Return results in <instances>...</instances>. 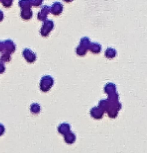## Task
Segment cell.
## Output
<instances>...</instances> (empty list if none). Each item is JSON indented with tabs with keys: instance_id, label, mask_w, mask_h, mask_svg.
<instances>
[{
	"instance_id": "6da1fadb",
	"label": "cell",
	"mask_w": 147,
	"mask_h": 153,
	"mask_svg": "<svg viewBox=\"0 0 147 153\" xmlns=\"http://www.w3.org/2000/svg\"><path fill=\"white\" fill-rule=\"evenodd\" d=\"M122 107L119 100H112V99H106V110L105 112L110 118L117 117L119 110Z\"/></svg>"
},
{
	"instance_id": "7a4b0ae2",
	"label": "cell",
	"mask_w": 147,
	"mask_h": 153,
	"mask_svg": "<svg viewBox=\"0 0 147 153\" xmlns=\"http://www.w3.org/2000/svg\"><path fill=\"white\" fill-rule=\"evenodd\" d=\"M53 84H54L53 77L50 76V75H44V76L40 79V82H39L40 90L43 92H48L52 88Z\"/></svg>"
},
{
	"instance_id": "3957f363",
	"label": "cell",
	"mask_w": 147,
	"mask_h": 153,
	"mask_svg": "<svg viewBox=\"0 0 147 153\" xmlns=\"http://www.w3.org/2000/svg\"><path fill=\"white\" fill-rule=\"evenodd\" d=\"M90 40H89L88 37H82L80 39L79 45L76 47V54L78 56H84L86 53H87L88 49H89V45H90Z\"/></svg>"
},
{
	"instance_id": "277c9868",
	"label": "cell",
	"mask_w": 147,
	"mask_h": 153,
	"mask_svg": "<svg viewBox=\"0 0 147 153\" xmlns=\"http://www.w3.org/2000/svg\"><path fill=\"white\" fill-rule=\"evenodd\" d=\"M53 28H54V22L52 20H48V19L45 20L43 22L41 28H40V34L43 37H47L51 33V31L53 30Z\"/></svg>"
},
{
	"instance_id": "5b68a950",
	"label": "cell",
	"mask_w": 147,
	"mask_h": 153,
	"mask_svg": "<svg viewBox=\"0 0 147 153\" xmlns=\"http://www.w3.org/2000/svg\"><path fill=\"white\" fill-rule=\"evenodd\" d=\"M22 56L24 57V59L26 60L28 63H33L36 61V54L33 52L31 49L25 48L22 51Z\"/></svg>"
},
{
	"instance_id": "8992f818",
	"label": "cell",
	"mask_w": 147,
	"mask_h": 153,
	"mask_svg": "<svg viewBox=\"0 0 147 153\" xmlns=\"http://www.w3.org/2000/svg\"><path fill=\"white\" fill-rule=\"evenodd\" d=\"M49 13H50V7L48 5H44V6H42L41 10L39 11L38 14H37V19L44 22L45 20H47V16Z\"/></svg>"
},
{
	"instance_id": "52a82bcc",
	"label": "cell",
	"mask_w": 147,
	"mask_h": 153,
	"mask_svg": "<svg viewBox=\"0 0 147 153\" xmlns=\"http://www.w3.org/2000/svg\"><path fill=\"white\" fill-rule=\"evenodd\" d=\"M4 42V52L3 53H8V54H12L16 49V45L12 40L7 39Z\"/></svg>"
},
{
	"instance_id": "ba28073f",
	"label": "cell",
	"mask_w": 147,
	"mask_h": 153,
	"mask_svg": "<svg viewBox=\"0 0 147 153\" xmlns=\"http://www.w3.org/2000/svg\"><path fill=\"white\" fill-rule=\"evenodd\" d=\"M63 11V5L60 2H54L50 6V12L53 15H60Z\"/></svg>"
},
{
	"instance_id": "9c48e42d",
	"label": "cell",
	"mask_w": 147,
	"mask_h": 153,
	"mask_svg": "<svg viewBox=\"0 0 147 153\" xmlns=\"http://www.w3.org/2000/svg\"><path fill=\"white\" fill-rule=\"evenodd\" d=\"M90 115L92 118H94V119H101L103 117V115H104V111H102L98 106H95V107L91 108Z\"/></svg>"
},
{
	"instance_id": "30bf717a",
	"label": "cell",
	"mask_w": 147,
	"mask_h": 153,
	"mask_svg": "<svg viewBox=\"0 0 147 153\" xmlns=\"http://www.w3.org/2000/svg\"><path fill=\"white\" fill-rule=\"evenodd\" d=\"M101 49H102L101 44H99V43H97V42H91L90 45H89L88 50H90V52L94 54H98L101 52Z\"/></svg>"
},
{
	"instance_id": "8fae6325",
	"label": "cell",
	"mask_w": 147,
	"mask_h": 153,
	"mask_svg": "<svg viewBox=\"0 0 147 153\" xmlns=\"http://www.w3.org/2000/svg\"><path fill=\"white\" fill-rule=\"evenodd\" d=\"M57 130H58V132L60 134H62V135H65V134H67L68 132H70V124H68V123H61V124H59L58 125V128H57Z\"/></svg>"
},
{
	"instance_id": "7c38bea8",
	"label": "cell",
	"mask_w": 147,
	"mask_h": 153,
	"mask_svg": "<svg viewBox=\"0 0 147 153\" xmlns=\"http://www.w3.org/2000/svg\"><path fill=\"white\" fill-rule=\"evenodd\" d=\"M104 92L107 95H110L112 93H115V92H117L116 91V85H115L114 83H112V82H109V83H107V84H105V86H104Z\"/></svg>"
},
{
	"instance_id": "4fadbf2b",
	"label": "cell",
	"mask_w": 147,
	"mask_h": 153,
	"mask_svg": "<svg viewBox=\"0 0 147 153\" xmlns=\"http://www.w3.org/2000/svg\"><path fill=\"white\" fill-rule=\"evenodd\" d=\"M20 16L23 20H29L32 18V11H31V8L29 9H22L21 12H20Z\"/></svg>"
},
{
	"instance_id": "5bb4252c",
	"label": "cell",
	"mask_w": 147,
	"mask_h": 153,
	"mask_svg": "<svg viewBox=\"0 0 147 153\" xmlns=\"http://www.w3.org/2000/svg\"><path fill=\"white\" fill-rule=\"evenodd\" d=\"M75 140H76V136H75V134L73 133V132H68L67 134H65L64 135V141L67 144H72V143H74L75 142Z\"/></svg>"
},
{
	"instance_id": "9a60e30c",
	"label": "cell",
	"mask_w": 147,
	"mask_h": 153,
	"mask_svg": "<svg viewBox=\"0 0 147 153\" xmlns=\"http://www.w3.org/2000/svg\"><path fill=\"white\" fill-rule=\"evenodd\" d=\"M105 57L106 58H108V59H113L116 57L117 55V52H116V50H115L114 48H112V47H108L107 49L105 50Z\"/></svg>"
},
{
	"instance_id": "2e32d148",
	"label": "cell",
	"mask_w": 147,
	"mask_h": 153,
	"mask_svg": "<svg viewBox=\"0 0 147 153\" xmlns=\"http://www.w3.org/2000/svg\"><path fill=\"white\" fill-rule=\"evenodd\" d=\"M20 8L22 9H29L31 8V3H30V0H20L18 2Z\"/></svg>"
},
{
	"instance_id": "e0dca14e",
	"label": "cell",
	"mask_w": 147,
	"mask_h": 153,
	"mask_svg": "<svg viewBox=\"0 0 147 153\" xmlns=\"http://www.w3.org/2000/svg\"><path fill=\"white\" fill-rule=\"evenodd\" d=\"M40 110H41V107H40V105L38 103H32V104L30 105V111L32 114H38Z\"/></svg>"
},
{
	"instance_id": "ac0fdd59",
	"label": "cell",
	"mask_w": 147,
	"mask_h": 153,
	"mask_svg": "<svg viewBox=\"0 0 147 153\" xmlns=\"http://www.w3.org/2000/svg\"><path fill=\"white\" fill-rule=\"evenodd\" d=\"M11 60V55L8 53H2L1 56H0V61L2 63L3 62H9Z\"/></svg>"
},
{
	"instance_id": "d6986e66",
	"label": "cell",
	"mask_w": 147,
	"mask_h": 153,
	"mask_svg": "<svg viewBox=\"0 0 147 153\" xmlns=\"http://www.w3.org/2000/svg\"><path fill=\"white\" fill-rule=\"evenodd\" d=\"M30 3H31V7H39L41 6L42 4V0H30Z\"/></svg>"
},
{
	"instance_id": "ffe728a7",
	"label": "cell",
	"mask_w": 147,
	"mask_h": 153,
	"mask_svg": "<svg viewBox=\"0 0 147 153\" xmlns=\"http://www.w3.org/2000/svg\"><path fill=\"white\" fill-rule=\"evenodd\" d=\"M1 3L3 4V6L4 7H10L11 5H12V3H13V1L12 0H1Z\"/></svg>"
},
{
	"instance_id": "44dd1931",
	"label": "cell",
	"mask_w": 147,
	"mask_h": 153,
	"mask_svg": "<svg viewBox=\"0 0 147 153\" xmlns=\"http://www.w3.org/2000/svg\"><path fill=\"white\" fill-rule=\"evenodd\" d=\"M4 132H5V127H4L3 124L0 123V136H1V135H3Z\"/></svg>"
},
{
	"instance_id": "7402d4cb",
	"label": "cell",
	"mask_w": 147,
	"mask_h": 153,
	"mask_svg": "<svg viewBox=\"0 0 147 153\" xmlns=\"http://www.w3.org/2000/svg\"><path fill=\"white\" fill-rule=\"evenodd\" d=\"M4 71H5V65L2 62H0V74L4 73Z\"/></svg>"
},
{
	"instance_id": "603a6c76",
	"label": "cell",
	"mask_w": 147,
	"mask_h": 153,
	"mask_svg": "<svg viewBox=\"0 0 147 153\" xmlns=\"http://www.w3.org/2000/svg\"><path fill=\"white\" fill-rule=\"evenodd\" d=\"M4 52V42L0 40V53Z\"/></svg>"
},
{
	"instance_id": "cb8c5ba5",
	"label": "cell",
	"mask_w": 147,
	"mask_h": 153,
	"mask_svg": "<svg viewBox=\"0 0 147 153\" xmlns=\"http://www.w3.org/2000/svg\"><path fill=\"white\" fill-rule=\"evenodd\" d=\"M3 18H4V14H3V12H2L1 10H0V22L3 20Z\"/></svg>"
}]
</instances>
